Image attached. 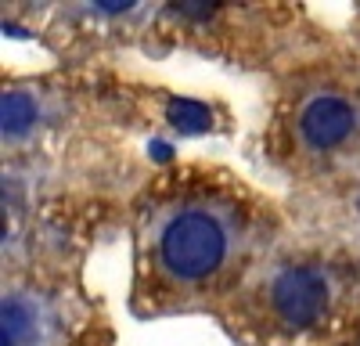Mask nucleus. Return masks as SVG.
<instances>
[{"instance_id":"nucleus-1","label":"nucleus","mask_w":360,"mask_h":346,"mask_svg":"<svg viewBox=\"0 0 360 346\" xmlns=\"http://www.w3.org/2000/svg\"><path fill=\"white\" fill-rule=\"evenodd\" d=\"M242 242L238 210L217 198H180L159 210L148 238V271L169 288H205L227 274Z\"/></svg>"},{"instance_id":"nucleus-2","label":"nucleus","mask_w":360,"mask_h":346,"mask_svg":"<svg viewBox=\"0 0 360 346\" xmlns=\"http://www.w3.org/2000/svg\"><path fill=\"white\" fill-rule=\"evenodd\" d=\"M339 300L335 274L321 264H285L263 285V310L281 332H314Z\"/></svg>"},{"instance_id":"nucleus-3","label":"nucleus","mask_w":360,"mask_h":346,"mask_svg":"<svg viewBox=\"0 0 360 346\" xmlns=\"http://www.w3.org/2000/svg\"><path fill=\"white\" fill-rule=\"evenodd\" d=\"M356 127H360L356 105L339 91L310 94L295 112V137L310 155H332L346 148Z\"/></svg>"},{"instance_id":"nucleus-4","label":"nucleus","mask_w":360,"mask_h":346,"mask_svg":"<svg viewBox=\"0 0 360 346\" xmlns=\"http://www.w3.org/2000/svg\"><path fill=\"white\" fill-rule=\"evenodd\" d=\"M47 332V310L29 296L11 293L4 296V328H0V346H40Z\"/></svg>"},{"instance_id":"nucleus-5","label":"nucleus","mask_w":360,"mask_h":346,"mask_svg":"<svg viewBox=\"0 0 360 346\" xmlns=\"http://www.w3.org/2000/svg\"><path fill=\"white\" fill-rule=\"evenodd\" d=\"M37 115H40V105L29 91H4V98H0V123H4L8 137L29 134L37 123Z\"/></svg>"}]
</instances>
